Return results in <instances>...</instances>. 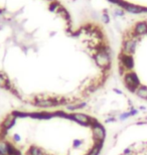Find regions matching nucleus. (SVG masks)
<instances>
[{"instance_id":"nucleus-12","label":"nucleus","mask_w":147,"mask_h":155,"mask_svg":"<svg viewBox=\"0 0 147 155\" xmlns=\"http://www.w3.org/2000/svg\"><path fill=\"white\" fill-rule=\"evenodd\" d=\"M104 143L105 142H102V141L94 142L93 147L88 151V153H87L86 155H100L102 152L103 147H104Z\"/></svg>"},{"instance_id":"nucleus-17","label":"nucleus","mask_w":147,"mask_h":155,"mask_svg":"<svg viewBox=\"0 0 147 155\" xmlns=\"http://www.w3.org/2000/svg\"><path fill=\"white\" fill-rule=\"evenodd\" d=\"M10 80L8 79V77H6L5 74L0 72V88L5 90V88L10 84Z\"/></svg>"},{"instance_id":"nucleus-26","label":"nucleus","mask_w":147,"mask_h":155,"mask_svg":"<svg viewBox=\"0 0 147 155\" xmlns=\"http://www.w3.org/2000/svg\"><path fill=\"white\" fill-rule=\"evenodd\" d=\"M133 153V149H132V147H127V148H125V149L123 150V155H131Z\"/></svg>"},{"instance_id":"nucleus-28","label":"nucleus","mask_w":147,"mask_h":155,"mask_svg":"<svg viewBox=\"0 0 147 155\" xmlns=\"http://www.w3.org/2000/svg\"><path fill=\"white\" fill-rule=\"evenodd\" d=\"M113 92L116 93L117 95H123V92H122L121 90L117 89V88H114V89H113Z\"/></svg>"},{"instance_id":"nucleus-6","label":"nucleus","mask_w":147,"mask_h":155,"mask_svg":"<svg viewBox=\"0 0 147 155\" xmlns=\"http://www.w3.org/2000/svg\"><path fill=\"white\" fill-rule=\"evenodd\" d=\"M119 66L123 68L126 72L133 71L134 67H135V61H134L133 55L120 52V54H119Z\"/></svg>"},{"instance_id":"nucleus-25","label":"nucleus","mask_w":147,"mask_h":155,"mask_svg":"<svg viewBox=\"0 0 147 155\" xmlns=\"http://www.w3.org/2000/svg\"><path fill=\"white\" fill-rule=\"evenodd\" d=\"M117 121V118L115 116H109L107 119H105V123L108 124V123H113V122H116Z\"/></svg>"},{"instance_id":"nucleus-19","label":"nucleus","mask_w":147,"mask_h":155,"mask_svg":"<svg viewBox=\"0 0 147 155\" xmlns=\"http://www.w3.org/2000/svg\"><path fill=\"white\" fill-rule=\"evenodd\" d=\"M59 6H61V4H59L57 0H54V1H52L51 3H49L48 9H49V11H52V12H57Z\"/></svg>"},{"instance_id":"nucleus-5","label":"nucleus","mask_w":147,"mask_h":155,"mask_svg":"<svg viewBox=\"0 0 147 155\" xmlns=\"http://www.w3.org/2000/svg\"><path fill=\"white\" fill-rule=\"evenodd\" d=\"M140 38H125L123 40V45H122V51L126 54L133 55L135 54L137 45H138Z\"/></svg>"},{"instance_id":"nucleus-4","label":"nucleus","mask_w":147,"mask_h":155,"mask_svg":"<svg viewBox=\"0 0 147 155\" xmlns=\"http://www.w3.org/2000/svg\"><path fill=\"white\" fill-rule=\"evenodd\" d=\"M16 123H17V119L11 113L6 116L3 119L1 124H0V139L4 140L8 134V132L16 125Z\"/></svg>"},{"instance_id":"nucleus-30","label":"nucleus","mask_w":147,"mask_h":155,"mask_svg":"<svg viewBox=\"0 0 147 155\" xmlns=\"http://www.w3.org/2000/svg\"><path fill=\"white\" fill-rule=\"evenodd\" d=\"M146 123H147V122H143V121H141V122H137L136 124H137V125H139V126H140V125H143V124H146Z\"/></svg>"},{"instance_id":"nucleus-20","label":"nucleus","mask_w":147,"mask_h":155,"mask_svg":"<svg viewBox=\"0 0 147 155\" xmlns=\"http://www.w3.org/2000/svg\"><path fill=\"white\" fill-rule=\"evenodd\" d=\"M131 117L129 111H126V112H123V113H120L118 115V119L120 121H126L127 119H129Z\"/></svg>"},{"instance_id":"nucleus-14","label":"nucleus","mask_w":147,"mask_h":155,"mask_svg":"<svg viewBox=\"0 0 147 155\" xmlns=\"http://www.w3.org/2000/svg\"><path fill=\"white\" fill-rule=\"evenodd\" d=\"M52 112H54L55 118H62V119L72 121V113H68L65 110H55L52 111Z\"/></svg>"},{"instance_id":"nucleus-18","label":"nucleus","mask_w":147,"mask_h":155,"mask_svg":"<svg viewBox=\"0 0 147 155\" xmlns=\"http://www.w3.org/2000/svg\"><path fill=\"white\" fill-rule=\"evenodd\" d=\"M57 13L61 14L62 16L64 17L65 20L68 21V22H70V21H71V16H70V14H68V12L67 11V9H65V7H62V5L59 6L58 9L57 10Z\"/></svg>"},{"instance_id":"nucleus-22","label":"nucleus","mask_w":147,"mask_h":155,"mask_svg":"<svg viewBox=\"0 0 147 155\" xmlns=\"http://www.w3.org/2000/svg\"><path fill=\"white\" fill-rule=\"evenodd\" d=\"M139 112H140V111H139L138 109H136V108L134 107V106H131V107L129 108V113H130L131 117H135V116H137V115L139 114Z\"/></svg>"},{"instance_id":"nucleus-16","label":"nucleus","mask_w":147,"mask_h":155,"mask_svg":"<svg viewBox=\"0 0 147 155\" xmlns=\"http://www.w3.org/2000/svg\"><path fill=\"white\" fill-rule=\"evenodd\" d=\"M16 119H26L29 118V112H25V111H20V110H13L11 112Z\"/></svg>"},{"instance_id":"nucleus-27","label":"nucleus","mask_w":147,"mask_h":155,"mask_svg":"<svg viewBox=\"0 0 147 155\" xmlns=\"http://www.w3.org/2000/svg\"><path fill=\"white\" fill-rule=\"evenodd\" d=\"M102 20H103V22L107 24L110 22V17H109V15L107 13H104L102 15Z\"/></svg>"},{"instance_id":"nucleus-29","label":"nucleus","mask_w":147,"mask_h":155,"mask_svg":"<svg viewBox=\"0 0 147 155\" xmlns=\"http://www.w3.org/2000/svg\"><path fill=\"white\" fill-rule=\"evenodd\" d=\"M138 110L139 111H142V112H144V111H146V107L145 106H139Z\"/></svg>"},{"instance_id":"nucleus-1","label":"nucleus","mask_w":147,"mask_h":155,"mask_svg":"<svg viewBox=\"0 0 147 155\" xmlns=\"http://www.w3.org/2000/svg\"><path fill=\"white\" fill-rule=\"evenodd\" d=\"M97 52L94 55V60H95L96 64L100 69L103 71H109L111 68L112 63V57H111V48L107 45L104 43H100L97 46Z\"/></svg>"},{"instance_id":"nucleus-3","label":"nucleus","mask_w":147,"mask_h":155,"mask_svg":"<svg viewBox=\"0 0 147 155\" xmlns=\"http://www.w3.org/2000/svg\"><path fill=\"white\" fill-rule=\"evenodd\" d=\"M123 83L125 88L127 89V91H129L131 94H135L137 89L141 86V82H140L139 77L134 71L127 72L123 76Z\"/></svg>"},{"instance_id":"nucleus-8","label":"nucleus","mask_w":147,"mask_h":155,"mask_svg":"<svg viewBox=\"0 0 147 155\" xmlns=\"http://www.w3.org/2000/svg\"><path fill=\"white\" fill-rule=\"evenodd\" d=\"M29 118L33 120H40V121H48L55 118L54 112H48V111H35V112H29Z\"/></svg>"},{"instance_id":"nucleus-11","label":"nucleus","mask_w":147,"mask_h":155,"mask_svg":"<svg viewBox=\"0 0 147 155\" xmlns=\"http://www.w3.org/2000/svg\"><path fill=\"white\" fill-rule=\"evenodd\" d=\"M88 106V103L85 101H81L79 103H72L68 106H65V111L67 112H70V113H75L76 111H79V110H83L87 108Z\"/></svg>"},{"instance_id":"nucleus-15","label":"nucleus","mask_w":147,"mask_h":155,"mask_svg":"<svg viewBox=\"0 0 147 155\" xmlns=\"http://www.w3.org/2000/svg\"><path fill=\"white\" fill-rule=\"evenodd\" d=\"M135 95L138 98L142 99V100L147 101V86L145 85H141L137 89V91L135 93Z\"/></svg>"},{"instance_id":"nucleus-10","label":"nucleus","mask_w":147,"mask_h":155,"mask_svg":"<svg viewBox=\"0 0 147 155\" xmlns=\"http://www.w3.org/2000/svg\"><path fill=\"white\" fill-rule=\"evenodd\" d=\"M123 9L128 11V12H130V13H133V14L144 13V6L133 4V3H130V2H127V1H126V3H125Z\"/></svg>"},{"instance_id":"nucleus-32","label":"nucleus","mask_w":147,"mask_h":155,"mask_svg":"<svg viewBox=\"0 0 147 155\" xmlns=\"http://www.w3.org/2000/svg\"><path fill=\"white\" fill-rule=\"evenodd\" d=\"M49 1H51V2H52V1H54V0H49Z\"/></svg>"},{"instance_id":"nucleus-24","label":"nucleus","mask_w":147,"mask_h":155,"mask_svg":"<svg viewBox=\"0 0 147 155\" xmlns=\"http://www.w3.org/2000/svg\"><path fill=\"white\" fill-rule=\"evenodd\" d=\"M114 14H115V16H123V15L125 14L124 9H122V8H116L114 10Z\"/></svg>"},{"instance_id":"nucleus-13","label":"nucleus","mask_w":147,"mask_h":155,"mask_svg":"<svg viewBox=\"0 0 147 155\" xmlns=\"http://www.w3.org/2000/svg\"><path fill=\"white\" fill-rule=\"evenodd\" d=\"M25 155H45V150L36 145H31V146L27 149Z\"/></svg>"},{"instance_id":"nucleus-2","label":"nucleus","mask_w":147,"mask_h":155,"mask_svg":"<svg viewBox=\"0 0 147 155\" xmlns=\"http://www.w3.org/2000/svg\"><path fill=\"white\" fill-rule=\"evenodd\" d=\"M90 128L92 130L94 142L96 141L105 142V139L107 137V130H106L105 126L101 122H99V120L96 119L95 117H93L92 120H91Z\"/></svg>"},{"instance_id":"nucleus-23","label":"nucleus","mask_w":147,"mask_h":155,"mask_svg":"<svg viewBox=\"0 0 147 155\" xmlns=\"http://www.w3.org/2000/svg\"><path fill=\"white\" fill-rule=\"evenodd\" d=\"M12 141H13L14 143H20L21 136L18 134V133H14L13 136H12Z\"/></svg>"},{"instance_id":"nucleus-7","label":"nucleus","mask_w":147,"mask_h":155,"mask_svg":"<svg viewBox=\"0 0 147 155\" xmlns=\"http://www.w3.org/2000/svg\"><path fill=\"white\" fill-rule=\"evenodd\" d=\"M91 116L87 115L85 113H80V112H75L72 113V121L76 122L79 125L83 127H89L90 128V123H91Z\"/></svg>"},{"instance_id":"nucleus-31","label":"nucleus","mask_w":147,"mask_h":155,"mask_svg":"<svg viewBox=\"0 0 147 155\" xmlns=\"http://www.w3.org/2000/svg\"><path fill=\"white\" fill-rule=\"evenodd\" d=\"M144 13H147V7L144 6Z\"/></svg>"},{"instance_id":"nucleus-9","label":"nucleus","mask_w":147,"mask_h":155,"mask_svg":"<svg viewBox=\"0 0 147 155\" xmlns=\"http://www.w3.org/2000/svg\"><path fill=\"white\" fill-rule=\"evenodd\" d=\"M133 35L135 38H140L142 36L147 35V21L142 20V21H138V22L135 23L133 29Z\"/></svg>"},{"instance_id":"nucleus-21","label":"nucleus","mask_w":147,"mask_h":155,"mask_svg":"<svg viewBox=\"0 0 147 155\" xmlns=\"http://www.w3.org/2000/svg\"><path fill=\"white\" fill-rule=\"evenodd\" d=\"M84 144V140L82 139H74L73 140V148L74 149H78Z\"/></svg>"}]
</instances>
